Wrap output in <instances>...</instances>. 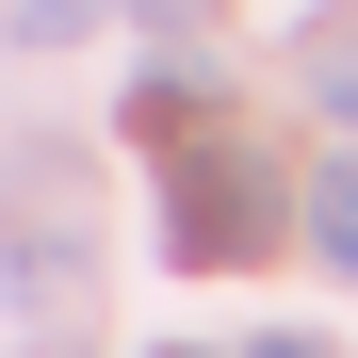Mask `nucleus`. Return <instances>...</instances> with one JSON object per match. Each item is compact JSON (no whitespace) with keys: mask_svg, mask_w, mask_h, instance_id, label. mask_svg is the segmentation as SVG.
Listing matches in <instances>:
<instances>
[{"mask_svg":"<svg viewBox=\"0 0 358 358\" xmlns=\"http://www.w3.org/2000/svg\"><path fill=\"white\" fill-rule=\"evenodd\" d=\"M277 245V179L245 131H163V261H261Z\"/></svg>","mask_w":358,"mask_h":358,"instance_id":"1","label":"nucleus"},{"mask_svg":"<svg viewBox=\"0 0 358 358\" xmlns=\"http://www.w3.org/2000/svg\"><path fill=\"white\" fill-rule=\"evenodd\" d=\"M293 212H310V261H342V277H358V147H342V163H326Z\"/></svg>","mask_w":358,"mask_h":358,"instance_id":"2","label":"nucleus"},{"mask_svg":"<svg viewBox=\"0 0 358 358\" xmlns=\"http://www.w3.org/2000/svg\"><path fill=\"white\" fill-rule=\"evenodd\" d=\"M310 98H326L342 131H358V33H326V49H310Z\"/></svg>","mask_w":358,"mask_h":358,"instance_id":"3","label":"nucleus"},{"mask_svg":"<svg viewBox=\"0 0 358 358\" xmlns=\"http://www.w3.org/2000/svg\"><path fill=\"white\" fill-rule=\"evenodd\" d=\"M98 17V0H17V33H82Z\"/></svg>","mask_w":358,"mask_h":358,"instance_id":"4","label":"nucleus"},{"mask_svg":"<svg viewBox=\"0 0 358 358\" xmlns=\"http://www.w3.org/2000/svg\"><path fill=\"white\" fill-rule=\"evenodd\" d=\"M245 358H326V342H310V326H261V342H245Z\"/></svg>","mask_w":358,"mask_h":358,"instance_id":"5","label":"nucleus"},{"mask_svg":"<svg viewBox=\"0 0 358 358\" xmlns=\"http://www.w3.org/2000/svg\"><path fill=\"white\" fill-rule=\"evenodd\" d=\"M163 358H212V342H163Z\"/></svg>","mask_w":358,"mask_h":358,"instance_id":"6","label":"nucleus"}]
</instances>
